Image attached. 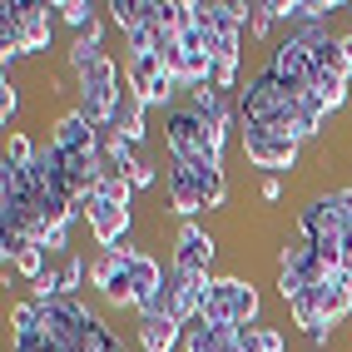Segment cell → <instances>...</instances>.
<instances>
[{"label": "cell", "instance_id": "obj_8", "mask_svg": "<svg viewBox=\"0 0 352 352\" xmlns=\"http://www.w3.org/2000/svg\"><path fill=\"white\" fill-rule=\"evenodd\" d=\"M50 10H55V6H25V0H15V6L6 0V6H0V15L15 20L20 50H25V55H45V50H50V25H55Z\"/></svg>", "mask_w": 352, "mask_h": 352}, {"label": "cell", "instance_id": "obj_30", "mask_svg": "<svg viewBox=\"0 0 352 352\" xmlns=\"http://www.w3.org/2000/svg\"><path fill=\"white\" fill-rule=\"evenodd\" d=\"M258 199H263V204H278V199H283V179H278V174H263V179H258Z\"/></svg>", "mask_w": 352, "mask_h": 352}, {"label": "cell", "instance_id": "obj_16", "mask_svg": "<svg viewBox=\"0 0 352 352\" xmlns=\"http://www.w3.org/2000/svg\"><path fill=\"white\" fill-rule=\"evenodd\" d=\"M313 89L322 95L327 114H333V109H342V104H347V69H318V80H313Z\"/></svg>", "mask_w": 352, "mask_h": 352}, {"label": "cell", "instance_id": "obj_22", "mask_svg": "<svg viewBox=\"0 0 352 352\" xmlns=\"http://www.w3.org/2000/svg\"><path fill=\"white\" fill-rule=\"evenodd\" d=\"M100 55H109L104 45H95V40H85V35H75V45H69V69H75V75H80V69H89V65H95Z\"/></svg>", "mask_w": 352, "mask_h": 352}, {"label": "cell", "instance_id": "obj_29", "mask_svg": "<svg viewBox=\"0 0 352 352\" xmlns=\"http://www.w3.org/2000/svg\"><path fill=\"white\" fill-rule=\"evenodd\" d=\"M124 179L134 184V189H149V184H154V164H149L144 154H139V159H134V169H129Z\"/></svg>", "mask_w": 352, "mask_h": 352}, {"label": "cell", "instance_id": "obj_2", "mask_svg": "<svg viewBox=\"0 0 352 352\" xmlns=\"http://www.w3.org/2000/svg\"><path fill=\"white\" fill-rule=\"evenodd\" d=\"M164 144H169V159L179 164H204V159H219L214 144H208V124L194 104H174L164 109ZM223 164V159H219Z\"/></svg>", "mask_w": 352, "mask_h": 352}, {"label": "cell", "instance_id": "obj_26", "mask_svg": "<svg viewBox=\"0 0 352 352\" xmlns=\"http://www.w3.org/2000/svg\"><path fill=\"white\" fill-rule=\"evenodd\" d=\"M15 114H20V89H15V80H10V75H0V124L10 129Z\"/></svg>", "mask_w": 352, "mask_h": 352}, {"label": "cell", "instance_id": "obj_31", "mask_svg": "<svg viewBox=\"0 0 352 352\" xmlns=\"http://www.w3.org/2000/svg\"><path fill=\"white\" fill-rule=\"evenodd\" d=\"M85 40H95V45L104 40V20H100V15H95V25H89V30H85Z\"/></svg>", "mask_w": 352, "mask_h": 352}, {"label": "cell", "instance_id": "obj_24", "mask_svg": "<svg viewBox=\"0 0 352 352\" xmlns=\"http://www.w3.org/2000/svg\"><path fill=\"white\" fill-rule=\"evenodd\" d=\"M333 199H338V219H342V253L352 268V189H333Z\"/></svg>", "mask_w": 352, "mask_h": 352}, {"label": "cell", "instance_id": "obj_1", "mask_svg": "<svg viewBox=\"0 0 352 352\" xmlns=\"http://www.w3.org/2000/svg\"><path fill=\"white\" fill-rule=\"evenodd\" d=\"M75 95H80V114L95 129H109V120H114V104H120V95H124V85H120V65H114V55H100L89 69H80L75 75Z\"/></svg>", "mask_w": 352, "mask_h": 352}, {"label": "cell", "instance_id": "obj_10", "mask_svg": "<svg viewBox=\"0 0 352 352\" xmlns=\"http://www.w3.org/2000/svg\"><path fill=\"white\" fill-rule=\"evenodd\" d=\"M214 288L223 293V302H228V313H233V322H239V327H253V322H258L263 298H258L253 283H243V278H214Z\"/></svg>", "mask_w": 352, "mask_h": 352}, {"label": "cell", "instance_id": "obj_9", "mask_svg": "<svg viewBox=\"0 0 352 352\" xmlns=\"http://www.w3.org/2000/svg\"><path fill=\"white\" fill-rule=\"evenodd\" d=\"M50 144L60 149V154H100L104 144H100V129L85 120L80 109H65L60 120L50 124Z\"/></svg>", "mask_w": 352, "mask_h": 352}, {"label": "cell", "instance_id": "obj_7", "mask_svg": "<svg viewBox=\"0 0 352 352\" xmlns=\"http://www.w3.org/2000/svg\"><path fill=\"white\" fill-rule=\"evenodd\" d=\"M214 253H219V239H214L208 228H199V223H179V233H174V263H169V268L214 278V273H208V268H214Z\"/></svg>", "mask_w": 352, "mask_h": 352}, {"label": "cell", "instance_id": "obj_5", "mask_svg": "<svg viewBox=\"0 0 352 352\" xmlns=\"http://www.w3.org/2000/svg\"><path fill=\"white\" fill-rule=\"evenodd\" d=\"M124 80H129L134 95L144 100V109H174V95H179V89H189L184 80H174L169 69H164L159 55H129Z\"/></svg>", "mask_w": 352, "mask_h": 352}, {"label": "cell", "instance_id": "obj_33", "mask_svg": "<svg viewBox=\"0 0 352 352\" xmlns=\"http://www.w3.org/2000/svg\"><path fill=\"white\" fill-rule=\"evenodd\" d=\"M342 283H347V293H352V268H347V273H342Z\"/></svg>", "mask_w": 352, "mask_h": 352}, {"label": "cell", "instance_id": "obj_17", "mask_svg": "<svg viewBox=\"0 0 352 352\" xmlns=\"http://www.w3.org/2000/svg\"><path fill=\"white\" fill-rule=\"evenodd\" d=\"M30 333H45V318H40V302L25 298L10 308V338H30Z\"/></svg>", "mask_w": 352, "mask_h": 352}, {"label": "cell", "instance_id": "obj_6", "mask_svg": "<svg viewBox=\"0 0 352 352\" xmlns=\"http://www.w3.org/2000/svg\"><path fill=\"white\" fill-rule=\"evenodd\" d=\"M80 219L89 223V233H95L100 253L124 248V239L134 233V208H124V204H109V199H100V194H89V199L80 204Z\"/></svg>", "mask_w": 352, "mask_h": 352}, {"label": "cell", "instance_id": "obj_28", "mask_svg": "<svg viewBox=\"0 0 352 352\" xmlns=\"http://www.w3.org/2000/svg\"><path fill=\"white\" fill-rule=\"evenodd\" d=\"M45 268H50V253H45V248H25V253H20V263H15V273L30 278V283H35Z\"/></svg>", "mask_w": 352, "mask_h": 352}, {"label": "cell", "instance_id": "obj_4", "mask_svg": "<svg viewBox=\"0 0 352 352\" xmlns=\"http://www.w3.org/2000/svg\"><path fill=\"white\" fill-rule=\"evenodd\" d=\"M134 248V243H129ZM129 248H114V253H100L95 263H89V283L100 288V302L114 313H139V293L129 283Z\"/></svg>", "mask_w": 352, "mask_h": 352}, {"label": "cell", "instance_id": "obj_25", "mask_svg": "<svg viewBox=\"0 0 352 352\" xmlns=\"http://www.w3.org/2000/svg\"><path fill=\"white\" fill-rule=\"evenodd\" d=\"M25 248H35V243L25 239V233H15V228H0V258H6V268H15Z\"/></svg>", "mask_w": 352, "mask_h": 352}, {"label": "cell", "instance_id": "obj_12", "mask_svg": "<svg viewBox=\"0 0 352 352\" xmlns=\"http://www.w3.org/2000/svg\"><path fill=\"white\" fill-rule=\"evenodd\" d=\"M129 283H134L139 302H144V298H154L164 283H169V273H164V263H159L154 253H144V248H129Z\"/></svg>", "mask_w": 352, "mask_h": 352}, {"label": "cell", "instance_id": "obj_15", "mask_svg": "<svg viewBox=\"0 0 352 352\" xmlns=\"http://www.w3.org/2000/svg\"><path fill=\"white\" fill-rule=\"evenodd\" d=\"M239 352H288V338L278 327L253 322V327H239Z\"/></svg>", "mask_w": 352, "mask_h": 352}, {"label": "cell", "instance_id": "obj_11", "mask_svg": "<svg viewBox=\"0 0 352 352\" xmlns=\"http://www.w3.org/2000/svg\"><path fill=\"white\" fill-rule=\"evenodd\" d=\"M144 100H139L134 95V89L124 85V95H120V104H114V120H109V134L114 139H129V144L139 149V144H144Z\"/></svg>", "mask_w": 352, "mask_h": 352}, {"label": "cell", "instance_id": "obj_3", "mask_svg": "<svg viewBox=\"0 0 352 352\" xmlns=\"http://www.w3.org/2000/svg\"><path fill=\"white\" fill-rule=\"evenodd\" d=\"M239 149H243V159L253 164V169L283 179L288 169H298V149H302V144H298L293 134L268 129V124H243V129H239Z\"/></svg>", "mask_w": 352, "mask_h": 352}, {"label": "cell", "instance_id": "obj_14", "mask_svg": "<svg viewBox=\"0 0 352 352\" xmlns=\"http://www.w3.org/2000/svg\"><path fill=\"white\" fill-rule=\"evenodd\" d=\"M313 298H318V313H322V322H327V327H338V322L352 313V293H347L342 278H327V283H318V288H313Z\"/></svg>", "mask_w": 352, "mask_h": 352}, {"label": "cell", "instance_id": "obj_32", "mask_svg": "<svg viewBox=\"0 0 352 352\" xmlns=\"http://www.w3.org/2000/svg\"><path fill=\"white\" fill-rule=\"evenodd\" d=\"M338 45H342V60H347V69H352V30H347V35H338Z\"/></svg>", "mask_w": 352, "mask_h": 352}, {"label": "cell", "instance_id": "obj_21", "mask_svg": "<svg viewBox=\"0 0 352 352\" xmlns=\"http://www.w3.org/2000/svg\"><path fill=\"white\" fill-rule=\"evenodd\" d=\"M109 20L129 35L134 25H144V6H139V0H109Z\"/></svg>", "mask_w": 352, "mask_h": 352}, {"label": "cell", "instance_id": "obj_19", "mask_svg": "<svg viewBox=\"0 0 352 352\" xmlns=\"http://www.w3.org/2000/svg\"><path fill=\"white\" fill-rule=\"evenodd\" d=\"M134 159H139V154H134L129 139H114V134L104 139V169H109V174H129Z\"/></svg>", "mask_w": 352, "mask_h": 352}, {"label": "cell", "instance_id": "obj_13", "mask_svg": "<svg viewBox=\"0 0 352 352\" xmlns=\"http://www.w3.org/2000/svg\"><path fill=\"white\" fill-rule=\"evenodd\" d=\"M184 333L189 327H179V322H169V318H149V322H139V352H174L179 342H184Z\"/></svg>", "mask_w": 352, "mask_h": 352}, {"label": "cell", "instance_id": "obj_27", "mask_svg": "<svg viewBox=\"0 0 352 352\" xmlns=\"http://www.w3.org/2000/svg\"><path fill=\"white\" fill-rule=\"evenodd\" d=\"M273 20H278L273 0H258V6H253V20H248V40H263V35L273 30Z\"/></svg>", "mask_w": 352, "mask_h": 352}, {"label": "cell", "instance_id": "obj_20", "mask_svg": "<svg viewBox=\"0 0 352 352\" xmlns=\"http://www.w3.org/2000/svg\"><path fill=\"white\" fill-rule=\"evenodd\" d=\"M55 10H60V20H65L75 35H85L89 25H95V6H89V0H60Z\"/></svg>", "mask_w": 352, "mask_h": 352}, {"label": "cell", "instance_id": "obj_23", "mask_svg": "<svg viewBox=\"0 0 352 352\" xmlns=\"http://www.w3.org/2000/svg\"><path fill=\"white\" fill-rule=\"evenodd\" d=\"M60 283H65V298L80 293V283H85V258L80 253H65L60 258Z\"/></svg>", "mask_w": 352, "mask_h": 352}, {"label": "cell", "instance_id": "obj_18", "mask_svg": "<svg viewBox=\"0 0 352 352\" xmlns=\"http://www.w3.org/2000/svg\"><path fill=\"white\" fill-rule=\"evenodd\" d=\"M35 149H40L35 139L15 129V134H6V159H0V164H10V169H30V164H35Z\"/></svg>", "mask_w": 352, "mask_h": 352}]
</instances>
